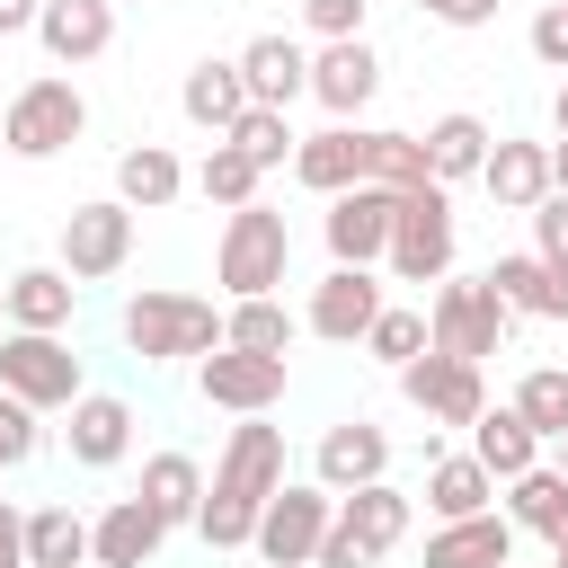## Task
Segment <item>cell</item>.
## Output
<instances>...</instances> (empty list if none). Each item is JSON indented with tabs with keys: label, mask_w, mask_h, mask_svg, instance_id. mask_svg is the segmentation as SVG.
<instances>
[{
	"label": "cell",
	"mask_w": 568,
	"mask_h": 568,
	"mask_svg": "<svg viewBox=\"0 0 568 568\" xmlns=\"http://www.w3.org/2000/svg\"><path fill=\"white\" fill-rule=\"evenodd\" d=\"M284 488V426H266V417H240L231 435H222V462H213V479H204V506H195V532H204V550H248V532H257V506Z\"/></svg>",
	"instance_id": "6da1fadb"
},
{
	"label": "cell",
	"mask_w": 568,
	"mask_h": 568,
	"mask_svg": "<svg viewBox=\"0 0 568 568\" xmlns=\"http://www.w3.org/2000/svg\"><path fill=\"white\" fill-rule=\"evenodd\" d=\"M408 488L399 479H364V488H346L337 497V515H328V532H320V550H311V568H373V559H390L399 541H408Z\"/></svg>",
	"instance_id": "7a4b0ae2"
},
{
	"label": "cell",
	"mask_w": 568,
	"mask_h": 568,
	"mask_svg": "<svg viewBox=\"0 0 568 568\" xmlns=\"http://www.w3.org/2000/svg\"><path fill=\"white\" fill-rule=\"evenodd\" d=\"M124 346H133L142 364H195V355H213V346H222V311H213L204 293L151 284V293H133V302H124Z\"/></svg>",
	"instance_id": "3957f363"
},
{
	"label": "cell",
	"mask_w": 568,
	"mask_h": 568,
	"mask_svg": "<svg viewBox=\"0 0 568 568\" xmlns=\"http://www.w3.org/2000/svg\"><path fill=\"white\" fill-rule=\"evenodd\" d=\"M453 248H462V231H453V186H408L399 204H390V248H382V266L399 275V284H444L453 275Z\"/></svg>",
	"instance_id": "277c9868"
},
{
	"label": "cell",
	"mask_w": 568,
	"mask_h": 568,
	"mask_svg": "<svg viewBox=\"0 0 568 568\" xmlns=\"http://www.w3.org/2000/svg\"><path fill=\"white\" fill-rule=\"evenodd\" d=\"M213 275H222L231 302H240V293H275V284L293 275V222H284L275 204H240V213H222Z\"/></svg>",
	"instance_id": "5b68a950"
},
{
	"label": "cell",
	"mask_w": 568,
	"mask_h": 568,
	"mask_svg": "<svg viewBox=\"0 0 568 568\" xmlns=\"http://www.w3.org/2000/svg\"><path fill=\"white\" fill-rule=\"evenodd\" d=\"M80 133H89V98H80V80H62V71L27 80V89L0 106V142H9V160H62Z\"/></svg>",
	"instance_id": "8992f818"
},
{
	"label": "cell",
	"mask_w": 568,
	"mask_h": 568,
	"mask_svg": "<svg viewBox=\"0 0 568 568\" xmlns=\"http://www.w3.org/2000/svg\"><path fill=\"white\" fill-rule=\"evenodd\" d=\"M0 390L27 399L36 417H53V408H71L89 390V373H80L62 328H0Z\"/></svg>",
	"instance_id": "52a82bcc"
},
{
	"label": "cell",
	"mask_w": 568,
	"mask_h": 568,
	"mask_svg": "<svg viewBox=\"0 0 568 568\" xmlns=\"http://www.w3.org/2000/svg\"><path fill=\"white\" fill-rule=\"evenodd\" d=\"M506 328H515V311L497 302L488 275H444L435 302H426V346H444V355H462V364H488V355L506 346Z\"/></svg>",
	"instance_id": "ba28073f"
},
{
	"label": "cell",
	"mask_w": 568,
	"mask_h": 568,
	"mask_svg": "<svg viewBox=\"0 0 568 568\" xmlns=\"http://www.w3.org/2000/svg\"><path fill=\"white\" fill-rule=\"evenodd\" d=\"M328 515H337V497H328L320 479H284V488L257 506V532H248V550H257L266 568H311V550H320Z\"/></svg>",
	"instance_id": "9c48e42d"
},
{
	"label": "cell",
	"mask_w": 568,
	"mask_h": 568,
	"mask_svg": "<svg viewBox=\"0 0 568 568\" xmlns=\"http://www.w3.org/2000/svg\"><path fill=\"white\" fill-rule=\"evenodd\" d=\"M124 257H133V204H115V195H98V204H71L62 213V275L71 284H106V275H124Z\"/></svg>",
	"instance_id": "30bf717a"
},
{
	"label": "cell",
	"mask_w": 568,
	"mask_h": 568,
	"mask_svg": "<svg viewBox=\"0 0 568 568\" xmlns=\"http://www.w3.org/2000/svg\"><path fill=\"white\" fill-rule=\"evenodd\" d=\"M284 355H257V346H213L195 355V399L204 408H231V417H266L284 399Z\"/></svg>",
	"instance_id": "8fae6325"
},
{
	"label": "cell",
	"mask_w": 568,
	"mask_h": 568,
	"mask_svg": "<svg viewBox=\"0 0 568 568\" xmlns=\"http://www.w3.org/2000/svg\"><path fill=\"white\" fill-rule=\"evenodd\" d=\"M399 399H408L426 426H470V417L488 408V382H479V364H462V355L426 346V355H408V364H399Z\"/></svg>",
	"instance_id": "7c38bea8"
},
{
	"label": "cell",
	"mask_w": 568,
	"mask_h": 568,
	"mask_svg": "<svg viewBox=\"0 0 568 568\" xmlns=\"http://www.w3.org/2000/svg\"><path fill=\"white\" fill-rule=\"evenodd\" d=\"M390 293H382V275L373 266H328L320 284H311V302H302V328L311 337H328V346H355L364 328H373V311H382Z\"/></svg>",
	"instance_id": "4fadbf2b"
},
{
	"label": "cell",
	"mask_w": 568,
	"mask_h": 568,
	"mask_svg": "<svg viewBox=\"0 0 568 568\" xmlns=\"http://www.w3.org/2000/svg\"><path fill=\"white\" fill-rule=\"evenodd\" d=\"M311 479H320L328 497H346V488H364V479H390V426H373V417H337V426H320V444H311Z\"/></svg>",
	"instance_id": "5bb4252c"
},
{
	"label": "cell",
	"mask_w": 568,
	"mask_h": 568,
	"mask_svg": "<svg viewBox=\"0 0 568 568\" xmlns=\"http://www.w3.org/2000/svg\"><path fill=\"white\" fill-rule=\"evenodd\" d=\"M390 186H346V195H328V222H320V240H328V266H382V248H390Z\"/></svg>",
	"instance_id": "9a60e30c"
},
{
	"label": "cell",
	"mask_w": 568,
	"mask_h": 568,
	"mask_svg": "<svg viewBox=\"0 0 568 568\" xmlns=\"http://www.w3.org/2000/svg\"><path fill=\"white\" fill-rule=\"evenodd\" d=\"M373 89H382V53H373L364 36H337V44L311 53V98H320L337 124H355V115L373 106Z\"/></svg>",
	"instance_id": "2e32d148"
},
{
	"label": "cell",
	"mask_w": 568,
	"mask_h": 568,
	"mask_svg": "<svg viewBox=\"0 0 568 568\" xmlns=\"http://www.w3.org/2000/svg\"><path fill=\"white\" fill-rule=\"evenodd\" d=\"M62 417H71L62 444H71L80 470H115V462L133 453V399H115V390H80Z\"/></svg>",
	"instance_id": "e0dca14e"
},
{
	"label": "cell",
	"mask_w": 568,
	"mask_h": 568,
	"mask_svg": "<svg viewBox=\"0 0 568 568\" xmlns=\"http://www.w3.org/2000/svg\"><path fill=\"white\" fill-rule=\"evenodd\" d=\"M36 44H44L62 71L98 62V53L115 44V0H36Z\"/></svg>",
	"instance_id": "ac0fdd59"
},
{
	"label": "cell",
	"mask_w": 568,
	"mask_h": 568,
	"mask_svg": "<svg viewBox=\"0 0 568 568\" xmlns=\"http://www.w3.org/2000/svg\"><path fill=\"white\" fill-rule=\"evenodd\" d=\"M231 62L248 80V106H284L293 115V98H311V44H293V36H248Z\"/></svg>",
	"instance_id": "d6986e66"
},
{
	"label": "cell",
	"mask_w": 568,
	"mask_h": 568,
	"mask_svg": "<svg viewBox=\"0 0 568 568\" xmlns=\"http://www.w3.org/2000/svg\"><path fill=\"white\" fill-rule=\"evenodd\" d=\"M169 541V524L142 506V497H115L98 524H89V568H151Z\"/></svg>",
	"instance_id": "ffe728a7"
},
{
	"label": "cell",
	"mask_w": 568,
	"mask_h": 568,
	"mask_svg": "<svg viewBox=\"0 0 568 568\" xmlns=\"http://www.w3.org/2000/svg\"><path fill=\"white\" fill-rule=\"evenodd\" d=\"M506 559H515V524H506V506H488V515H453V524L426 532V568H506Z\"/></svg>",
	"instance_id": "44dd1931"
},
{
	"label": "cell",
	"mask_w": 568,
	"mask_h": 568,
	"mask_svg": "<svg viewBox=\"0 0 568 568\" xmlns=\"http://www.w3.org/2000/svg\"><path fill=\"white\" fill-rule=\"evenodd\" d=\"M293 178H302L311 195L364 186V124H320V133H302V142H293Z\"/></svg>",
	"instance_id": "7402d4cb"
},
{
	"label": "cell",
	"mask_w": 568,
	"mask_h": 568,
	"mask_svg": "<svg viewBox=\"0 0 568 568\" xmlns=\"http://www.w3.org/2000/svg\"><path fill=\"white\" fill-rule=\"evenodd\" d=\"M479 186H488L497 213H532V204L550 195V142H488Z\"/></svg>",
	"instance_id": "603a6c76"
},
{
	"label": "cell",
	"mask_w": 568,
	"mask_h": 568,
	"mask_svg": "<svg viewBox=\"0 0 568 568\" xmlns=\"http://www.w3.org/2000/svg\"><path fill=\"white\" fill-rule=\"evenodd\" d=\"M186 195V160L169 151V142H133L124 160H115V204H133V213H169Z\"/></svg>",
	"instance_id": "cb8c5ba5"
},
{
	"label": "cell",
	"mask_w": 568,
	"mask_h": 568,
	"mask_svg": "<svg viewBox=\"0 0 568 568\" xmlns=\"http://www.w3.org/2000/svg\"><path fill=\"white\" fill-rule=\"evenodd\" d=\"M417 142H426V178H435V186H462V178H479V160H488L497 133H488L470 106H453V115H435Z\"/></svg>",
	"instance_id": "d4e9b609"
},
{
	"label": "cell",
	"mask_w": 568,
	"mask_h": 568,
	"mask_svg": "<svg viewBox=\"0 0 568 568\" xmlns=\"http://www.w3.org/2000/svg\"><path fill=\"white\" fill-rule=\"evenodd\" d=\"M488 506H497V479H488L479 453H435V462H426V515H435V524L488 515Z\"/></svg>",
	"instance_id": "484cf974"
},
{
	"label": "cell",
	"mask_w": 568,
	"mask_h": 568,
	"mask_svg": "<svg viewBox=\"0 0 568 568\" xmlns=\"http://www.w3.org/2000/svg\"><path fill=\"white\" fill-rule=\"evenodd\" d=\"M506 524L515 532H541V541H568V470H550V462L515 470L506 479Z\"/></svg>",
	"instance_id": "4316f807"
},
{
	"label": "cell",
	"mask_w": 568,
	"mask_h": 568,
	"mask_svg": "<svg viewBox=\"0 0 568 568\" xmlns=\"http://www.w3.org/2000/svg\"><path fill=\"white\" fill-rule=\"evenodd\" d=\"M470 453H479V462H488V479L506 488V479H515V470H532L550 444H541V435L515 417V399H506V408H479V417H470Z\"/></svg>",
	"instance_id": "83f0119b"
},
{
	"label": "cell",
	"mask_w": 568,
	"mask_h": 568,
	"mask_svg": "<svg viewBox=\"0 0 568 568\" xmlns=\"http://www.w3.org/2000/svg\"><path fill=\"white\" fill-rule=\"evenodd\" d=\"M133 497H142V506L178 532V524H195V506H204V462H195V453H151Z\"/></svg>",
	"instance_id": "f1b7e54d"
},
{
	"label": "cell",
	"mask_w": 568,
	"mask_h": 568,
	"mask_svg": "<svg viewBox=\"0 0 568 568\" xmlns=\"http://www.w3.org/2000/svg\"><path fill=\"white\" fill-rule=\"evenodd\" d=\"M178 106H186V124H204V133H231L240 124V106H248V80H240V62H195L186 71V89H178Z\"/></svg>",
	"instance_id": "f546056e"
},
{
	"label": "cell",
	"mask_w": 568,
	"mask_h": 568,
	"mask_svg": "<svg viewBox=\"0 0 568 568\" xmlns=\"http://www.w3.org/2000/svg\"><path fill=\"white\" fill-rule=\"evenodd\" d=\"M80 311V284L62 266H18L9 275V328H71Z\"/></svg>",
	"instance_id": "4dcf8cb0"
},
{
	"label": "cell",
	"mask_w": 568,
	"mask_h": 568,
	"mask_svg": "<svg viewBox=\"0 0 568 568\" xmlns=\"http://www.w3.org/2000/svg\"><path fill=\"white\" fill-rule=\"evenodd\" d=\"M186 186H195L204 204H222V213H240V204H257V186H266V169H257V160H248L240 142H222V133H213V151L195 160V178H186Z\"/></svg>",
	"instance_id": "1f68e13d"
},
{
	"label": "cell",
	"mask_w": 568,
	"mask_h": 568,
	"mask_svg": "<svg viewBox=\"0 0 568 568\" xmlns=\"http://www.w3.org/2000/svg\"><path fill=\"white\" fill-rule=\"evenodd\" d=\"M293 328H302V320H293L275 293H240V302L222 311V346H257V355H284V346H293Z\"/></svg>",
	"instance_id": "d6a6232c"
},
{
	"label": "cell",
	"mask_w": 568,
	"mask_h": 568,
	"mask_svg": "<svg viewBox=\"0 0 568 568\" xmlns=\"http://www.w3.org/2000/svg\"><path fill=\"white\" fill-rule=\"evenodd\" d=\"M27 568H89V515L36 506L27 515Z\"/></svg>",
	"instance_id": "836d02e7"
},
{
	"label": "cell",
	"mask_w": 568,
	"mask_h": 568,
	"mask_svg": "<svg viewBox=\"0 0 568 568\" xmlns=\"http://www.w3.org/2000/svg\"><path fill=\"white\" fill-rule=\"evenodd\" d=\"M364 186H390V195L426 186V142H417V133H382V124H364Z\"/></svg>",
	"instance_id": "e575fe53"
},
{
	"label": "cell",
	"mask_w": 568,
	"mask_h": 568,
	"mask_svg": "<svg viewBox=\"0 0 568 568\" xmlns=\"http://www.w3.org/2000/svg\"><path fill=\"white\" fill-rule=\"evenodd\" d=\"M515 417L550 444V435H568V364H532L524 382H515Z\"/></svg>",
	"instance_id": "d590c367"
},
{
	"label": "cell",
	"mask_w": 568,
	"mask_h": 568,
	"mask_svg": "<svg viewBox=\"0 0 568 568\" xmlns=\"http://www.w3.org/2000/svg\"><path fill=\"white\" fill-rule=\"evenodd\" d=\"M222 142H240V151H248L257 169H284L302 133H293V115H284V106H240V124H231Z\"/></svg>",
	"instance_id": "8d00e7d4"
},
{
	"label": "cell",
	"mask_w": 568,
	"mask_h": 568,
	"mask_svg": "<svg viewBox=\"0 0 568 568\" xmlns=\"http://www.w3.org/2000/svg\"><path fill=\"white\" fill-rule=\"evenodd\" d=\"M355 346H364V355H382V364L399 373L408 355H426V311H408V302H382V311H373V328H364Z\"/></svg>",
	"instance_id": "74e56055"
},
{
	"label": "cell",
	"mask_w": 568,
	"mask_h": 568,
	"mask_svg": "<svg viewBox=\"0 0 568 568\" xmlns=\"http://www.w3.org/2000/svg\"><path fill=\"white\" fill-rule=\"evenodd\" d=\"M488 284H497V302H506L515 320H541V257H532V248L497 257V266H488Z\"/></svg>",
	"instance_id": "f35d334b"
},
{
	"label": "cell",
	"mask_w": 568,
	"mask_h": 568,
	"mask_svg": "<svg viewBox=\"0 0 568 568\" xmlns=\"http://www.w3.org/2000/svg\"><path fill=\"white\" fill-rule=\"evenodd\" d=\"M36 444H44V417H36L27 399H9V390H0V470L36 462Z\"/></svg>",
	"instance_id": "ab89813d"
},
{
	"label": "cell",
	"mask_w": 568,
	"mask_h": 568,
	"mask_svg": "<svg viewBox=\"0 0 568 568\" xmlns=\"http://www.w3.org/2000/svg\"><path fill=\"white\" fill-rule=\"evenodd\" d=\"M524 44H532V62H541V71H568V0H550V9H532V27H524Z\"/></svg>",
	"instance_id": "60d3db41"
},
{
	"label": "cell",
	"mask_w": 568,
	"mask_h": 568,
	"mask_svg": "<svg viewBox=\"0 0 568 568\" xmlns=\"http://www.w3.org/2000/svg\"><path fill=\"white\" fill-rule=\"evenodd\" d=\"M302 27H311L320 44H337V36H364V0H302Z\"/></svg>",
	"instance_id": "b9f144b4"
},
{
	"label": "cell",
	"mask_w": 568,
	"mask_h": 568,
	"mask_svg": "<svg viewBox=\"0 0 568 568\" xmlns=\"http://www.w3.org/2000/svg\"><path fill=\"white\" fill-rule=\"evenodd\" d=\"M532 257H568V195L532 204Z\"/></svg>",
	"instance_id": "7bdbcfd3"
},
{
	"label": "cell",
	"mask_w": 568,
	"mask_h": 568,
	"mask_svg": "<svg viewBox=\"0 0 568 568\" xmlns=\"http://www.w3.org/2000/svg\"><path fill=\"white\" fill-rule=\"evenodd\" d=\"M417 9H426L435 27H488V18L506 9V0H417Z\"/></svg>",
	"instance_id": "ee69618b"
},
{
	"label": "cell",
	"mask_w": 568,
	"mask_h": 568,
	"mask_svg": "<svg viewBox=\"0 0 568 568\" xmlns=\"http://www.w3.org/2000/svg\"><path fill=\"white\" fill-rule=\"evenodd\" d=\"M541 320H568V257H541Z\"/></svg>",
	"instance_id": "f6af8a7d"
},
{
	"label": "cell",
	"mask_w": 568,
	"mask_h": 568,
	"mask_svg": "<svg viewBox=\"0 0 568 568\" xmlns=\"http://www.w3.org/2000/svg\"><path fill=\"white\" fill-rule=\"evenodd\" d=\"M0 568H27V515L0 497Z\"/></svg>",
	"instance_id": "bcb514c9"
},
{
	"label": "cell",
	"mask_w": 568,
	"mask_h": 568,
	"mask_svg": "<svg viewBox=\"0 0 568 568\" xmlns=\"http://www.w3.org/2000/svg\"><path fill=\"white\" fill-rule=\"evenodd\" d=\"M0 36H36V0H0Z\"/></svg>",
	"instance_id": "7dc6e473"
},
{
	"label": "cell",
	"mask_w": 568,
	"mask_h": 568,
	"mask_svg": "<svg viewBox=\"0 0 568 568\" xmlns=\"http://www.w3.org/2000/svg\"><path fill=\"white\" fill-rule=\"evenodd\" d=\"M550 195H568V142H550Z\"/></svg>",
	"instance_id": "c3c4849f"
},
{
	"label": "cell",
	"mask_w": 568,
	"mask_h": 568,
	"mask_svg": "<svg viewBox=\"0 0 568 568\" xmlns=\"http://www.w3.org/2000/svg\"><path fill=\"white\" fill-rule=\"evenodd\" d=\"M550 133L568 142V80H559V98H550Z\"/></svg>",
	"instance_id": "681fc988"
},
{
	"label": "cell",
	"mask_w": 568,
	"mask_h": 568,
	"mask_svg": "<svg viewBox=\"0 0 568 568\" xmlns=\"http://www.w3.org/2000/svg\"><path fill=\"white\" fill-rule=\"evenodd\" d=\"M550 470H568V435H550Z\"/></svg>",
	"instance_id": "f907efd6"
},
{
	"label": "cell",
	"mask_w": 568,
	"mask_h": 568,
	"mask_svg": "<svg viewBox=\"0 0 568 568\" xmlns=\"http://www.w3.org/2000/svg\"><path fill=\"white\" fill-rule=\"evenodd\" d=\"M550 568H568V541H550Z\"/></svg>",
	"instance_id": "816d5d0a"
},
{
	"label": "cell",
	"mask_w": 568,
	"mask_h": 568,
	"mask_svg": "<svg viewBox=\"0 0 568 568\" xmlns=\"http://www.w3.org/2000/svg\"><path fill=\"white\" fill-rule=\"evenodd\" d=\"M0 328H9V284H0Z\"/></svg>",
	"instance_id": "f5cc1de1"
},
{
	"label": "cell",
	"mask_w": 568,
	"mask_h": 568,
	"mask_svg": "<svg viewBox=\"0 0 568 568\" xmlns=\"http://www.w3.org/2000/svg\"><path fill=\"white\" fill-rule=\"evenodd\" d=\"M506 568H515V559H506Z\"/></svg>",
	"instance_id": "db71d44e"
},
{
	"label": "cell",
	"mask_w": 568,
	"mask_h": 568,
	"mask_svg": "<svg viewBox=\"0 0 568 568\" xmlns=\"http://www.w3.org/2000/svg\"><path fill=\"white\" fill-rule=\"evenodd\" d=\"M115 9H124V0H115Z\"/></svg>",
	"instance_id": "11a10c76"
}]
</instances>
